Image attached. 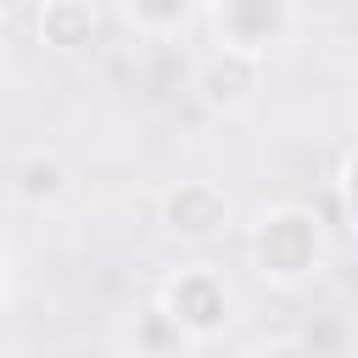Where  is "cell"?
<instances>
[{
	"label": "cell",
	"instance_id": "6da1fadb",
	"mask_svg": "<svg viewBox=\"0 0 358 358\" xmlns=\"http://www.w3.org/2000/svg\"><path fill=\"white\" fill-rule=\"evenodd\" d=\"M252 257H257V268L268 280H302V274H313V263H319V224H313V213H302V207L268 213L257 224Z\"/></svg>",
	"mask_w": 358,
	"mask_h": 358
},
{
	"label": "cell",
	"instance_id": "7a4b0ae2",
	"mask_svg": "<svg viewBox=\"0 0 358 358\" xmlns=\"http://www.w3.org/2000/svg\"><path fill=\"white\" fill-rule=\"evenodd\" d=\"M162 313L179 324V336H218L229 324V291L213 268H185L168 280Z\"/></svg>",
	"mask_w": 358,
	"mask_h": 358
},
{
	"label": "cell",
	"instance_id": "3957f363",
	"mask_svg": "<svg viewBox=\"0 0 358 358\" xmlns=\"http://www.w3.org/2000/svg\"><path fill=\"white\" fill-rule=\"evenodd\" d=\"M213 22H218L224 50H241V56L263 62V50L285 34V0H218Z\"/></svg>",
	"mask_w": 358,
	"mask_h": 358
},
{
	"label": "cell",
	"instance_id": "277c9868",
	"mask_svg": "<svg viewBox=\"0 0 358 358\" xmlns=\"http://www.w3.org/2000/svg\"><path fill=\"white\" fill-rule=\"evenodd\" d=\"M162 218H168V229H173V235H196V241H201V235L224 229L229 201H224V190H218V185H207V179H185L179 190H168Z\"/></svg>",
	"mask_w": 358,
	"mask_h": 358
},
{
	"label": "cell",
	"instance_id": "5b68a950",
	"mask_svg": "<svg viewBox=\"0 0 358 358\" xmlns=\"http://www.w3.org/2000/svg\"><path fill=\"white\" fill-rule=\"evenodd\" d=\"M257 73H263V62H257V56L218 50V56L201 67V95H207L213 106H241V101L257 90Z\"/></svg>",
	"mask_w": 358,
	"mask_h": 358
},
{
	"label": "cell",
	"instance_id": "8992f818",
	"mask_svg": "<svg viewBox=\"0 0 358 358\" xmlns=\"http://www.w3.org/2000/svg\"><path fill=\"white\" fill-rule=\"evenodd\" d=\"M39 34H45L50 45H62V50H84V45L95 39V11H90V0H45Z\"/></svg>",
	"mask_w": 358,
	"mask_h": 358
},
{
	"label": "cell",
	"instance_id": "52a82bcc",
	"mask_svg": "<svg viewBox=\"0 0 358 358\" xmlns=\"http://www.w3.org/2000/svg\"><path fill=\"white\" fill-rule=\"evenodd\" d=\"M17 190H22V201H50V196H62V162H56V157H28V162L17 168Z\"/></svg>",
	"mask_w": 358,
	"mask_h": 358
},
{
	"label": "cell",
	"instance_id": "ba28073f",
	"mask_svg": "<svg viewBox=\"0 0 358 358\" xmlns=\"http://www.w3.org/2000/svg\"><path fill=\"white\" fill-rule=\"evenodd\" d=\"M179 341H185V336H179V324H173V319H168L162 308H151V313L140 319V347H145L151 358H168V352H173Z\"/></svg>",
	"mask_w": 358,
	"mask_h": 358
},
{
	"label": "cell",
	"instance_id": "9c48e42d",
	"mask_svg": "<svg viewBox=\"0 0 358 358\" xmlns=\"http://www.w3.org/2000/svg\"><path fill=\"white\" fill-rule=\"evenodd\" d=\"M190 6H196V0H129V11H134L145 28H179V22L190 17Z\"/></svg>",
	"mask_w": 358,
	"mask_h": 358
},
{
	"label": "cell",
	"instance_id": "30bf717a",
	"mask_svg": "<svg viewBox=\"0 0 358 358\" xmlns=\"http://www.w3.org/2000/svg\"><path fill=\"white\" fill-rule=\"evenodd\" d=\"M347 213H352V229H358V157L347 162Z\"/></svg>",
	"mask_w": 358,
	"mask_h": 358
},
{
	"label": "cell",
	"instance_id": "8fae6325",
	"mask_svg": "<svg viewBox=\"0 0 358 358\" xmlns=\"http://www.w3.org/2000/svg\"><path fill=\"white\" fill-rule=\"evenodd\" d=\"M257 358H302V352H291V347H274V352H257Z\"/></svg>",
	"mask_w": 358,
	"mask_h": 358
},
{
	"label": "cell",
	"instance_id": "7c38bea8",
	"mask_svg": "<svg viewBox=\"0 0 358 358\" xmlns=\"http://www.w3.org/2000/svg\"><path fill=\"white\" fill-rule=\"evenodd\" d=\"M0 285H6V252H0Z\"/></svg>",
	"mask_w": 358,
	"mask_h": 358
},
{
	"label": "cell",
	"instance_id": "4fadbf2b",
	"mask_svg": "<svg viewBox=\"0 0 358 358\" xmlns=\"http://www.w3.org/2000/svg\"><path fill=\"white\" fill-rule=\"evenodd\" d=\"M0 84H6V73H0Z\"/></svg>",
	"mask_w": 358,
	"mask_h": 358
}]
</instances>
